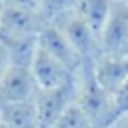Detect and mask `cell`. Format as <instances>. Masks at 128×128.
I'll use <instances>...</instances> for the list:
<instances>
[{"label":"cell","mask_w":128,"mask_h":128,"mask_svg":"<svg viewBox=\"0 0 128 128\" xmlns=\"http://www.w3.org/2000/svg\"><path fill=\"white\" fill-rule=\"evenodd\" d=\"M56 28L67 37V41L72 45V48L78 52V56L86 63H93L100 56V46H98V35L89 28V24L84 19L76 15L74 11H69L56 19L54 22Z\"/></svg>","instance_id":"cell-2"},{"label":"cell","mask_w":128,"mask_h":128,"mask_svg":"<svg viewBox=\"0 0 128 128\" xmlns=\"http://www.w3.org/2000/svg\"><path fill=\"white\" fill-rule=\"evenodd\" d=\"M74 2L76 0H39V10H41V15L52 24L61 15L72 11Z\"/></svg>","instance_id":"cell-12"},{"label":"cell","mask_w":128,"mask_h":128,"mask_svg":"<svg viewBox=\"0 0 128 128\" xmlns=\"http://www.w3.org/2000/svg\"><path fill=\"white\" fill-rule=\"evenodd\" d=\"M2 13H4V2L0 0V19H2Z\"/></svg>","instance_id":"cell-18"},{"label":"cell","mask_w":128,"mask_h":128,"mask_svg":"<svg viewBox=\"0 0 128 128\" xmlns=\"http://www.w3.org/2000/svg\"><path fill=\"white\" fill-rule=\"evenodd\" d=\"M4 8H15V10H28V11H37L39 10V0H2Z\"/></svg>","instance_id":"cell-15"},{"label":"cell","mask_w":128,"mask_h":128,"mask_svg":"<svg viewBox=\"0 0 128 128\" xmlns=\"http://www.w3.org/2000/svg\"><path fill=\"white\" fill-rule=\"evenodd\" d=\"M115 0H76L72 11L84 19L96 35H100Z\"/></svg>","instance_id":"cell-11"},{"label":"cell","mask_w":128,"mask_h":128,"mask_svg":"<svg viewBox=\"0 0 128 128\" xmlns=\"http://www.w3.org/2000/svg\"><path fill=\"white\" fill-rule=\"evenodd\" d=\"M98 46L102 56L128 58V2H113L98 35Z\"/></svg>","instance_id":"cell-3"},{"label":"cell","mask_w":128,"mask_h":128,"mask_svg":"<svg viewBox=\"0 0 128 128\" xmlns=\"http://www.w3.org/2000/svg\"><path fill=\"white\" fill-rule=\"evenodd\" d=\"M91 69H93V76L96 84L106 93L115 95L128 76V58H115V56L100 54L91 63Z\"/></svg>","instance_id":"cell-9"},{"label":"cell","mask_w":128,"mask_h":128,"mask_svg":"<svg viewBox=\"0 0 128 128\" xmlns=\"http://www.w3.org/2000/svg\"><path fill=\"white\" fill-rule=\"evenodd\" d=\"M113 100H115L119 115L128 113V76H126V80L122 82V86L117 89V93L113 95Z\"/></svg>","instance_id":"cell-14"},{"label":"cell","mask_w":128,"mask_h":128,"mask_svg":"<svg viewBox=\"0 0 128 128\" xmlns=\"http://www.w3.org/2000/svg\"><path fill=\"white\" fill-rule=\"evenodd\" d=\"M74 102V84L58 89H37L34 98L35 112H37L39 126L54 128L65 110Z\"/></svg>","instance_id":"cell-5"},{"label":"cell","mask_w":128,"mask_h":128,"mask_svg":"<svg viewBox=\"0 0 128 128\" xmlns=\"http://www.w3.org/2000/svg\"><path fill=\"white\" fill-rule=\"evenodd\" d=\"M0 45L4 46L11 67L30 69L34 58L39 50V35H24V37H11L0 39Z\"/></svg>","instance_id":"cell-10"},{"label":"cell","mask_w":128,"mask_h":128,"mask_svg":"<svg viewBox=\"0 0 128 128\" xmlns=\"http://www.w3.org/2000/svg\"><path fill=\"white\" fill-rule=\"evenodd\" d=\"M48 24L50 22L37 11L4 8L2 19H0V39L39 35Z\"/></svg>","instance_id":"cell-7"},{"label":"cell","mask_w":128,"mask_h":128,"mask_svg":"<svg viewBox=\"0 0 128 128\" xmlns=\"http://www.w3.org/2000/svg\"><path fill=\"white\" fill-rule=\"evenodd\" d=\"M54 128H93V126H91L89 119L86 117V113L76 106V102H72L60 117Z\"/></svg>","instance_id":"cell-13"},{"label":"cell","mask_w":128,"mask_h":128,"mask_svg":"<svg viewBox=\"0 0 128 128\" xmlns=\"http://www.w3.org/2000/svg\"><path fill=\"white\" fill-rule=\"evenodd\" d=\"M74 102L86 113L93 128H108L119 117L113 95L96 84L91 63H86L74 78Z\"/></svg>","instance_id":"cell-1"},{"label":"cell","mask_w":128,"mask_h":128,"mask_svg":"<svg viewBox=\"0 0 128 128\" xmlns=\"http://www.w3.org/2000/svg\"><path fill=\"white\" fill-rule=\"evenodd\" d=\"M37 95V86L30 69L11 67L0 78V108L11 104L32 102Z\"/></svg>","instance_id":"cell-6"},{"label":"cell","mask_w":128,"mask_h":128,"mask_svg":"<svg viewBox=\"0 0 128 128\" xmlns=\"http://www.w3.org/2000/svg\"><path fill=\"white\" fill-rule=\"evenodd\" d=\"M39 48H43V50L48 52L50 56H54L56 60L61 61V63L67 69H70L74 74L86 65V61L78 56V52L74 50L72 45L67 41V37H65L54 24H48L46 28L39 34Z\"/></svg>","instance_id":"cell-8"},{"label":"cell","mask_w":128,"mask_h":128,"mask_svg":"<svg viewBox=\"0 0 128 128\" xmlns=\"http://www.w3.org/2000/svg\"><path fill=\"white\" fill-rule=\"evenodd\" d=\"M10 69V60H8V54L4 50V46L0 45V78L4 76V72Z\"/></svg>","instance_id":"cell-16"},{"label":"cell","mask_w":128,"mask_h":128,"mask_svg":"<svg viewBox=\"0 0 128 128\" xmlns=\"http://www.w3.org/2000/svg\"><path fill=\"white\" fill-rule=\"evenodd\" d=\"M115 2H128V0H115Z\"/></svg>","instance_id":"cell-19"},{"label":"cell","mask_w":128,"mask_h":128,"mask_svg":"<svg viewBox=\"0 0 128 128\" xmlns=\"http://www.w3.org/2000/svg\"><path fill=\"white\" fill-rule=\"evenodd\" d=\"M108 128H128V113H122V115H119Z\"/></svg>","instance_id":"cell-17"},{"label":"cell","mask_w":128,"mask_h":128,"mask_svg":"<svg viewBox=\"0 0 128 128\" xmlns=\"http://www.w3.org/2000/svg\"><path fill=\"white\" fill-rule=\"evenodd\" d=\"M37 89H58L67 87L74 84L76 74L70 69H67L61 61H58L54 56H50L43 48H39L34 58V63L30 67Z\"/></svg>","instance_id":"cell-4"}]
</instances>
